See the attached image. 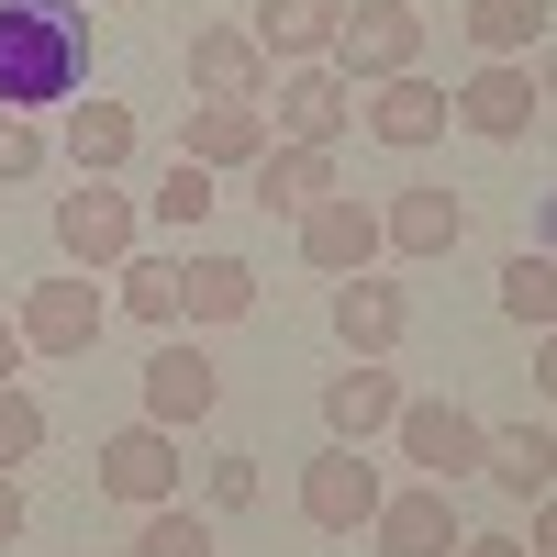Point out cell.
<instances>
[{"label":"cell","mask_w":557,"mask_h":557,"mask_svg":"<svg viewBox=\"0 0 557 557\" xmlns=\"http://www.w3.org/2000/svg\"><path fill=\"white\" fill-rule=\"evenodd\" d=\"M268 134L278 146H346L357 134V89L335 67H278L268 78Z\"/></svg>","instance_id":"cell-7"},{"label":"cell","mask_w":557,"mask_h":557,"mask_svg":"<svg viewBox=\"0 0 557 557\" xmlns=\"http://www.w3.org/2000/svg\"><path fill=\"white\" fill-rule=\"evenodd\" d=\"M457 557H535L524 535H457Z\"/></svg>","instance_id":"cell-32"},{"label":"cell","mask_w":557,"mask_h":557,"mask_svg":"<svg viewBox=\"0 0 557 557\" xmlns=\"http://www.w3.org/2000/svg\"><path fill=\"white\" fill-rule=\"evenodd\" d=\"M57 257H67V268H89V278L134 257V201L112 190V178H78V190L57 201Z\"/></svg>","instance_id":"cell-9"},{"label":"cell","mask_w":557,"mask_h":557,"mask_svg":"<svg viewBox=\"0 0 557 557\" xmlns=\"http://www.w3.org/2000/svg\"><path fill=\"white\" fill-rule=\"evenodd\" d=\"M45 157H57V146H45V123H34V112H0V190L45 178Z\"/></svg>","instance_id":"cell-29"},{"label":"cell","mask_w":557,"mask_h":557,"mask_svg":"<svg viewBox=\"0 0 557 557\" xmlns=\"http://www.w3.org/2000/svg\"><path fill=\"white\" fill-rule=\"evenodd\" d=\"M457 535H469V524H457V502L435 480H412V491H391L380 513H368V546H380V557H457Z\"/></svg>","instance_id":"cell-13"},{"label":"cell","mask_w":557,"mask_h":557,"mask_svg":"<svg viewBox=\"0 0 557 557\" xmlns=\"http://www.w3.org/2000/svg\"><path fill=\"white\" fill-rule=\"evenodd\" d=\"M446 112H457V134H480V146H524L535 112H546V89H535L524 57H480L469 78L446 89Z\"/></svg>","instance_id":"cell-3"},{"label":"cell","mask_w":557,"mask_h":557,"mask_svg":"<svg viewBox=\"0 0 557 557\" xmlns=\"http://www.w3.org/2000/svg\"><path fill=\"white\" fill-rule=\"evenodd\" d=\"M391 446L412 457V480H435V491H457V480H480V446H491V424L469 401H401V424H391Z\"/></svg>","instance_id":"cell-5"},{"label":"cell","mask_w":557,"mask_h":557,"mask_svg":"<svg viewBox=\"0 0 557 557\" xmlns=\"http://www.w3.org/2000/svg\"><path fill=\"white\" fill-rule=\"evenodd\" d=\"M134 557H223V535L178 502H157V513H134Z\"/></svg>","instance_id":"cell-27"},{"label":"cell","mask_w":557,"mask_h":557,"mask_svg":"<svg viewBox=\"0 0 557 557\" xmlns=\"http://www.w3.org/2000/svg\"><path fill=\"white\" fill-rule=\"evenodd\" d=\"M112 278H123V312H134V323H157V335L190 323V301H178V257H123Z\"/></svg>","instance_id":"cell-25"},{"label":"cell","mask_w":557,"mask_h":557,"mask_svg":"<svg viewBox=\"0 0 557 557\" xmlns=\"http://www.w3.org/2000/svg\"><path fill=\"white\" fill-rule=\"evenodd\" d=\"M535 391L557 401V323H546V335H535Z\"/></svg>","instance_id":"cell-35"},{"label":"cell","mask_w":557,"mask_h":557,"mask_svg":"<svg viewBox=\"0 0 557 557\" xmlns=\"http://www.w3.org/2000/svg\"><path fill=\"white\" fill-rule=\"evenodd\" d=\"M34 446H45V401L34 391H0V469H23Z\"/></svg>","instance_id":"cell-30"},{"label":"cell","mask_w":557,"mask_h":557,"mask_svg":"<svg viewBox=\"0 0 557 557\" xmlns=\"http://www.w3.org/2000/svg\"><path fill=\"white\" fill-rule=\"evenodd\" d=\"M357 123L380 134L391 157H424V146H446V123H457V112H446V89L412 67V78H380V89H368V101H357Z\"/></svg>","instance_id":"cell-12"},{"label":"cell","mask_w":557,"mask_h":557,"mask_svg":"<svg viewBox=\"0 0 557 557\" xmlns=\"http://www.w3.org/2000/svg\"><path fill=\"white\" fill-rule=\"evenodd\" d=\"M89 12H134V0H89Z\"/></svg>","instance_id":"cell-39"},{"label":"cell","mask_w":557,"mask_h":557,"mask_svg":"<svg viewBox=\"0 0 557 557\" xmlns=\"http://www.w3.org/2000/svg\"><path fill=\"white\" fill-rule=\"evenodd\" d=\"M457 34H469L480 57H535L546 0H457Z\"/></svg>","instance_id":"cell-24"},{"label":"cell","mask_w":557,"mask_h":557,"mask_svg":"<svg viewBox=\"0 0 557 557\" xmlns=\"http://www.w3.org/2000/svg\"><path fill=\"white\" fill-rule=\"evenodd\" d=\"M457 235H469V201H457V190H401L380 212V257H412V268L457 257Z\"/></svg>","instance_id":"cell-17"},{"label":"cell","mask_w":557,"mask_h":557,"mask_svg":"<svg viewBox=\"0 0 557 557\" xmlns=\"http://www.w3.org/2000/svg\"><path fill=\"white\" fill-rule=\"evenodd\" d=\"M67 168L78 178H123L134 168V112L123 101H67Z\"/></svg>","instance_id":"cell-23"},{"label":"cell","mask_w":557,"mask_h":557,"mask_svg":"<svg viewBox=\"0 0 557 557\" xmlns=\"http://www.w3.org/2000/svg\"><path fill=\"white\" fill-rule=\"evenodd\" d=\"M535 246H546V257H557V190H546V212H535Z\"/></svg>","instance_id":"cell-37"},{"label":"cell","mask_w":557,"mask_h":557,"mask_svg":"<svg viewBox=\"0 0 557 557\" xmlns=\"http://www.w3.org/2000/svg\"><path fill=\"white\" fill-rule=\"evenodd\" d=\"M212 401H223V368L190 335H157V357H146V424L190 435V424H212Z\"/></svg>","instance_id":"cell-10"},{"label":"cell","mask_w":557,"mask_h":557,"mask_svg":"<svg viewBox=\"0 0 557 557\" xmlns=\"http://www.w3.org/2000/svg\"><path fill=\"white\" fill-rule=\"evenodd\" d=\"M524 546H535V557H557V491L535 502V535H524Z\"/></svg>","instance_id":"cell-36"},{"label":"cell","mask_w":557,"mask_h":557,"mask_svg":"<svg viewBox=\"0 0 557 557\" xmlns=\"http://www.w3.org/2000/svg\"><path fill=\"white\" fill-rule=\"evenodd\" d=\"M401 424V380L380 357H357V368H335V380H323V435L335 446H368V435H391Z\"/></svg>","instance_id":"cell-14"},{"label":"cell","mask_w":557,"mask_h":557,"mask_svg":"<svg viewBox=\"0 0 557 557\" xmlns=\"http://www.w3.org/2000/svg\"><path fill=\"white\" fill-rule=\"evenodd\" d=\"M335 23H346V0H257V57L268 67H323L335 57Z\"/></svg>","instance_id":"cell-18"},{"label":"cell","mask_w":557,"mask_h":557,"mask_svg":"<svg viewBox=\"0 0 557 557\" xmlns=\"http://www.w3.org/2000/svg\"><path fill=\"white\" fill-rule=\"evenodd\" d=\"M323 190H335V146H278V134H268V157H257V201L301 223Z\"/></svg>","instance_id":"cell-21"},{"label":"cell","mask_w":557,"mask_h":557,"mask_svg":"<svg viewBox=\"0 0 557 557\" xmlns=\"http://www.w3.org/2000/svg\"><path fill=\"white\" fill-rule=\"evenodd\" d=\"M257 502V457H212V513H246Z\"/></svg>","instance_id":"cell-31"},{"label":"cell","mask_w":557,"mask_h":557,"mask_svg":"<svg viewBox=\"0 0 557 557\" xmlns=\"http://www.w3.org/2000/svg\"><path fill=\"white\" fill-rule=\"evenodd\" d=\"M380 457L368 446H323L312 469H301V524L312 535H368V513H380Z\"/></svg>","instance_id":"cell-8"},{"label":"cell","mask_w":557,"mask_h":557,"mask_svg":"<svg viewBox=\"0 0 557 557\" xmlns=\"http://www.w3.org/2000/svg\"><path fill=\"white\" fill-rule=\"evenodd\" d=\"M178 157L212 168V178H223V168H257V157H268V112H257V101H201L190 134H178Z\"/></svg>","instance_id":"cell-19"},{"label":"cell","mask_w":557,"mask_h":557,"mask_svg":"<svg viewBox=\"0 0 557 557\" xmlns=\"http://www.w3.org/2000/svg\"><path fill=\"white\" fill-rule=\"evenodd\" d=\"M23 357H34V346H23V323L0 312V391H12V368H23Z\"/></svg>","instance_id":"cell-33"},{"label":"cell","mask_w":557,"mask_h":557,"mask_svg":"<svg viewBox=\"0 0 557 557\" xmlns=\"http://www.w3.org/2000/svg\"><path fill=\"white\" fill-rule=\"evenodd\" d=\"M335 67L346 89H380V78H412L424 67V12L412 0H346V23H335Z\"/></svg>","instance_id":"cell-2"},{"label":"cell","mask_w":557,"mask_h":557,"mask_svg":"<svg viewBox=\"0 0 557 557\" xmlns=\"http://www.w3.org/2000/svg\"><path fill=\"white\" fill-rule=\"evenodd\" d=\"M401 323H412L401 278H380V268L335 278V346H346V357H391V346H401Z\"/></svg>","instance_id":"cell-16"},{"label":"cell","mask_w":557,"mask_h":557,"mask_svg":"<svg viewBox=\"0 0 557 557\" xmlns=\"http://www.w3.org/2000/svg\"><path fill=\"white\" fill-rule=\"evenodd\" d=\"M146 212L168 223V235H201V223H212V168H190V157H178L157 190H146Z\"/></svg>","instance_id":"cell-28"},{"label":"cell","mask_w":557,"mask_h":557,"mask_svg":"<svg viewBox=\"0 0 557 557\" xmlns=\"http://www.w3.org/2000/svg\"><path fill=\"white\" fill-rule=\"evenodd\" d=\"M178 301H190V323H246L257 312V268L246 257H178Z\"/></svg>","instance_id":"cell-22"},{"label":"cell","mask_w":557,"mask_h":557,"mask_svg":"<svg viewBox=\"0 0 557 557\" xmlns=\"http://www.w3.org/2000/svg\"><path fill=\"white\" fill-rule=\"evenodd\" d=\"M12 535H23V480L0 469V546H12Z\"/></svg>","instance_id":"cell-34"},{"label":"cell","mask_w":557,"mask_h":557,"mask_svg":"<svg viewBox=\"0 0 557 557\" xmlns=\"http://www.w3.org/2000/svg\"><path fill=\"white\" fill-rule=\"evenodd\" d=\"M89 89V12L78 0H0V112H57Z\"/></svg>","instance_id":"cell-1"},{"label":"cell","mask_w":557,"mask_h":557,"mask_svg":"<svg viewBox=\"0 0 557 557\" xmlns=\"http://www.w3.org/2000/svg\"><path fill=\"white\" fill-rule=\"evenodd\" d=\"M301 268L312 278H357V268H380V212H368L357 190H323L301 212Z\"/></svg>","instance_id":"cell-11"},{"label":"cell","mask_w":557,"mask_h":557,"mask_svg":"<svg viewBox=\"0 0 557 557\" xmlns=\"http://www.w3.org/2000/svg\"><path fill=\"white\" fill-rule=\"evenodd\" d=\"M535 89H546V112H557V45H546V67H535Z\"/></svg>","instance_id":"cell-38"},{"label":"cell","mask_w":557,"mask_h":557,"mask_svg":"<svg viewBox=\"0 0 557 557\" xmlns=\"http://www.w3.org/2000/svg\"><path fill=\"white\" fill-rule=\"evenodd\" d=\"M12 323H23L34 357H89V346H101V323H112V301H101V278H89V268H67V278H34Z\"/></svg>","instance_id":"cell-6"},{"label":"cell","mask_w":557,"mask_h":557,"mask_svg":"<svg viewBox=\"0 0 557 557\" xmlns=\"http://www.w3.org/2000/svg\"><path fill=\"white\" fill-rule=\"evenodd\" d=\"M89 480H101L123 513H157V502H178V435L134 412V424H112L101 446H89Z\"/></svg>","instance_id":"cell-4"},{"label":"cell","mask_w":557,"mask_h":557,"mask_svg":"<svg viewBox=\"0 0 557 557\" xmlns=\"http://www.w3.org/2000/svg\"><path fill=\"white\" fill-rule=\"evenodd\" d=\"M502 312L535 323V335L557 323V257H546V246H513V257H502Z\"/></svg>","instance_id":"cell-26"},{"label":"cell","mask_w":557,"mask_h":557,"mask_svg":"<svg viewBox=\"0 0 557 557\" xmlns=\"http://www.w3.org/2000/svg\"><path fill=\"white\" fill-rule=\"evenodd\" d=\"M480 480H491V491H513V502H546V491H557V435H546V424H491Z\"/></svg>","instance_id":"cell-20"},{"label":"cell","mask_w":557,"mask_h":557,"mask_svg":"<svg viewBox=\"0 0 557 557\" xmlns=\"http://www.w3.org/2000/svg\"><path fill=\"white\" fill-rule=\"evenodd\" d=\"M178 67H190L201 101H268V57H257V34H246V23H201Z\"/></svg>","instance_id":"cell-15"}]
</instances>
